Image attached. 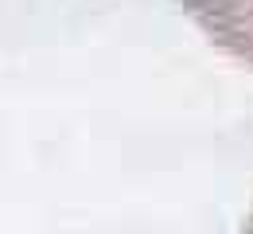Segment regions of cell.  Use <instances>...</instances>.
<instances>
[{
    "label": "cell",
    "instance_id": "1",
    "mask_svg": "<svg viewBox=\"0 0 253 234\" xmlns=\"http://www.w3.org/2000/svg\"><path fill=\"white\" fill-rule=\"evenodd\" d=\"M179 8L222 51L253 67V0H179Z\"/></svg>",
    "mask_w": 253,
    "mask_h": 234
},
{
    "label": "cell",
    "instance_id": "2",
    "mask_svg": "<svg viewBox=\"0 0 253 234\" xmlns=\"http://www.w3.org/2000/svg\"><path fill=\"white\" fill-rule=\"evenodd\" d=\"M246 234H253V215H250V223H246Z\"/></svg>",
    "mask_w": 253,
    "mask_h": 234
}]
</instances>
